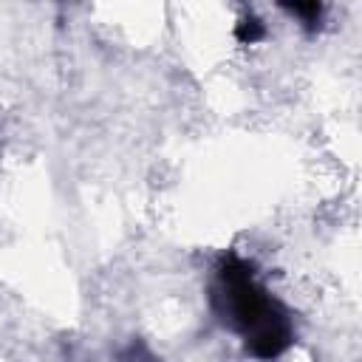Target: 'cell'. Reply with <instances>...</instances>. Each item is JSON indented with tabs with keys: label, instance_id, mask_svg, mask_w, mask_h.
<instances>
[{
	"label": "cell",
	"instance_id": "obj_1",
	"mask_svg": "<svg viewBox=\"0 0 362 362\" xmlns=\"http://www.w3.org/2000/svg\"><path fill=\"white\" fill-rule=\"evenodd\" d=\"M212 308L226 328H232L255 359H277L294 342L288 311L257 283L252 263L226 255L212 280Z\"/></svg>",
	"mask_w": 362,
	"mask_h": 362
},
{
	"label": "cell",
	"instance_id": "obj_2",
	"mask_svg": "<svg viewBox=\"0 0 362 362\" xmlns=\"http://www.w3.org/2000/svg\"><path fill=\"white\" fill-rule=\"evenodd\" d=\"M263 34H266V28H263V23L257 20V17H243L240 23H238V28H235V37L243 42V45H252V42H257V40H263Z\"/></svg>",
	"mask_w": 362,
	"mask_h": 362
},
{
	"label": "cell",
	"instance_id": "obj_3",
	"mask_svg": "<svg viewBox=\"0 0 362 362\" xmlns=\"http://www.w3.org/2000/svg\"><path fill=\"white\" fill-rule=\"evenodd\" d=\"M283 8L286 11H291V14H297L308 28H314V23L320 20V14H322V3H283Z\"/></svg>",
	"mask_w": 362,
	"mask_h": 362
}]
</instances>
